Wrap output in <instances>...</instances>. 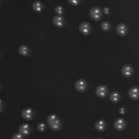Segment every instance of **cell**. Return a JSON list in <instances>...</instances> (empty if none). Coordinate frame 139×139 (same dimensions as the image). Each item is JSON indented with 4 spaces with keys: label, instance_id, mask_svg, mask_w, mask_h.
<instances>
[{
    "label": "cell",
    "instance_id": "9",
    "mask_svg": "<svg viewBox=\"0 0 139 139\" xmlns=\"http://www.w3.org/2000/svg\"><path fill=\"white\" fill-rule=\"evenodd\" d=\"M100 14H101V13H100V10H99L98 9H93V10H92V16L93 17V18H95V19L99 18V17L101 16Z\"/></svg>",
    "mask_w": 139,
    "mask_h": 139
},
{
    "label": "cell",
    "instance_id": "1",
    "mask_svg": "<svg viewBox=\"0 0 139 139\" xmlns=\"http://www.w3.org/2000/svg\"><path fill=\"white\" fill-rule=\"evenodd\" d=\"M48 123L50 124V127H51V130H54V131H57V130L60 129L61 127V123L58 120L57 116L56 115H51L48 117Z\"/></svg>",
    "mask_w": 139,
    "mask_h": 139
},
{
    "label": "cell",
    "instance_id": "2",
    "mask_svg": "<svg viewBox=\"0 0 139 139\" xmlns=\"http://www.w3.org/2000/svg\"><path fill=\"white\" fill-rule=\"evenodd\" d=\"M30 132H31V129H30V126L28 125V124H22V125H20V127H19L20 134H22V135H28L30 133Z\"/></svg>",
    "mask_w": 139,
    "mask_h": 139
},
{
    "label": "cell",
    "instance_id": "15",
    "mask_svg": "<svg viewBox=\"0 0 139 139\" xmlns=\"http://www.w3.org/2000/svg\"><path fill=\"white\" fill-rule=\"evenodd\" d=\"M2 107H3V105H2V102H1V100H0V112L2 111Z\"/></svg>",
    "mask_w": 139,
    "mask_h": 139
},
{
    "label": "cell",
    "instance_id": "13",
    "mask_svg": "<svg viewBox=\"0 0 139 139\" xmlns=\"http://www.w3.org/2000/svg\"><path fill=\"white\" fill-rule=\"evenodd\" d=\"M34 6V8H35V10H41V6H40V4L39 3H35Z\"/></svg>",
    "mask_w": 139,
    "mask_h": 139
},
{
    "label": "cell",
    "instance_id": "6",
    "mask_svg": "<svg viewBox=\"0 0 139 139\" xmlns=\"http://www.w3.org/2000/svg\"><path fill=\"white\" fill-rule=\"evenodd\" d=\"M76 89L80 92H84L86 90V82L83 80H80L76 83Z\"/></svg>",
    "mask_w": 139,
    "mask_h": 139
},
{
    "label": "cell",
    "instance_id": "10",
    "mask_svg": "<svg viewBox=\"0 0 139 139\" xmlns=\"http://www.w3.org/2000/svg\"><path fill=\"white\" fill-rule=\"evenodd\" d=\"M111 99H112V101L113 102H116L119 100V95L118 93H112V96H111Z\"/></svg>",
    "mask_w": 139,
    "mask_h": 139
},
{
    "label": "cell",
    "instance_id": "4",
    "mask_svg": "<svg viewBox=\"0 0 139 139\" xmlns=\"http://www.w3.org/2000/svg\"><path fill=\"white\" fill-rule=\"evenodd\" d=\"M114 127H115L117 130H123L126 127V123L123 119H118L116 120L115 123H114Z\"/></svg>",
    "mask_w": 139,
    "mask_h": 139
},
{
    "label": "cell",
    "instance_id": "12",
    "mask_svg": "<svg viewBox=\"0 0 139 139\" xmlns=\"http://www.w3.org/2000/svg\"><path fill=\"white\" fill-rule=\"evenodd\" d=\"M38 130H39V131H41V132L45 131V124H43V123L39 124V125H38Z\"/></svg>",
    "mask_w": 139,
    "mask_h": 139
},
{
    "label": "cell",
    "instance_id": "7",
    "mask_svg": "<svg viewBox=\"0 0 139 139\" xmlns=\"http://www.w3.org/2000/svg\"><path fill=\"white\" fill-rule=\"evenodd\" d=\"M96 93H97V95H99V96L104 97V96L107 94V89H106L105 87H99V88H97V90H96Z\"/></svg>",
    "mask_w": 139,
    "mask_h": 139
},
{
    "label": "cell",
    "instance_id": "16",
    "mask_svg": "<svg viewBox=\"0 0 139 139\" xmlns=\"http://www.w3.org/2000/svg\"><path fill=\"white\" fill-rule=\"evenodd\" d=\"M98 139H100V138H98Z\"/></svg>",
    "mask_w": 139,
    "mask_h": 139
},
{
    "label": "cell",
    "instance_id": "5",
    "mask_svg": "<svg viewBox=\"0 0 139 139\" xmlns=\"http://www.w3.org/2000/svg\"><path fill=\"white\" fill-rule=\"evenodd\" d=\"M95 129L97 131H104L106 129V123L103 120H99L95 124Z\"/></svg>",
    "mask_w": 139,
    "mask_h": 139
},
{
    "label": "cell",
    "instance_id": "14",
    "mask_svg": "<svg viewBox=\"0 0 139 139\" xmlns=\"http://www.w3.org/2000/svg\"><path fill=\"white\" fill-rule=\"evenodd\" d=\"M71 3L72 4H77V2H78V0H70Z\"/></svg>",
    "mask_w": 139,
    "mask_h": 139
},
{
    "label": "cell",
    "instance_id": "8",
    "mask_svg": "<svg viewBox=\"0 0 139 139\" xmlns=\"http://www.w3.org/2000/svg\"><path fill=\"white\" fill-rule=\"evenodd\" d=\"M130 95H131V97H132L133 99H136L139 96V91L137 89H132V90L130 91Z\"/></svg>",
    "mask_w": 139,
    "mask_h": 139
},
{
    "label": "cell",
    "instance_id": "3",
    "mask_svg": "<svg viewBox=\"0 0 139 139\" xmlns=\"http://www.w3.org/2000/svg\"><path fill=\"white\" fill-rule=\"evenodd\" d=\"M22 116H23L25 119H31L33 116H34V112L31 109H25L23 112H22Z\"/></svg>",
    "mask_w": 139,
    "mask_h": 139
},
{
    "label": "cell",
    "instance_id": "11",
    "mask_svg": "<svg viewBox=\"0 0 139 139\" xmlns=\"http://www.w3.org/2000/svg\"><path fill=\"white\" fill-rule=\"evenodd\" d=\"M12 139H24V138H23V135H22V134H20V133H16V134L13 135V138Z\"/></svg>",
    "mask_w": 139,
    "mask_h": 139
}]
</instances>
